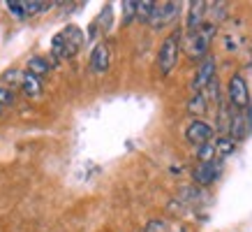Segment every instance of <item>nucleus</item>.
I'll list each match as a JSON object with an SVG mask.
<instances>
[{
  "label": "nucleus",
  "mask_w": 252,
  "mask_h": 232,
  "mask_svg": "<svg viewBox=\"0 0 252 232\" xmlns=\"http://www.w3.org/2000/svg\"><path fill=\"white\" fill-rule=\"evenodd\" d=\"M245 112L234 109V116H231V123H229V135L234 142H241V139H245L250 135V116H245Z\"/></svg>",
  "instance_id": "obj_8"
},
{
  "label": "nucleus",
  "mask_w": 252,
  "mask_h": 232,
  "mask_svg": "<svg viewBox=\"0 0 252 232\" xmlns=\"http://www.w3.org/2000/svg\"><path fill=\"white\" fill-rule=\"evenodd\" d=\"M185 139L194 144V147H201V144H206V142H213V128L204 121H192L188 125V130H185Z\"/></svg>",
  "instance_id": "obj_7"
},
{
  "label": "nucleus",
  "mask_w": 252,
  "mask_h": 232,
  "mask_svg": "<svg viewBox=\"0 0 252 232\" xmlns=\"http://www.w3.org/2000/svg\"><path fill=\"white\" fill-rule=\"evenodd\" d=\"M153 0H137V12H134V19H139L141 23H148L151 14H153Z\"/></svg>",
  "instance_id": "obj_17"
},
{
  "label": "nucleus",
  "mask_w": 252,
  "mask_h": 232,
  "mask_svg": "<svg viewBox=\"0 0 252 232\" xmlns=\"http://www.w3.org/2000/svg\"><path fill=\"white\" fill-rule=\"evenodd\" d=\"M215 33H218V23L215 21H204L199 31L190 33V39H188V56H190L192 61L206 58L208 46H211V39L215 38Z\"/></svg>",
  "instance_id": "obj_1"
},
{
  "label": "nucleus",
  "mask_w": 252,
  "mask_h": 232,
  "mask_svg": "<svg viewBox=\"0 0 252 232\" xmlns=\"http://www.w3.org/2000/svg\"><path fill=\"white\" fill-rule=\"evenodd\" d=\"M12 102H14V93H12V88L0 84V107H7V105H12Z\"/></svg>",
  "instance_id": "obj_22"
},
{
  "label": "nucleus",
  "mask_w": 252,
  "mask_h": 232,
  "mask_svg": "<svg viewBox=\"0 0 252 232\" xmlns=\"http://www.w3.org/2000/svg\"><path fill=\"white\" fill-rule=\"evenodd\" d=\"M109 63H111V54H109V46L104 42H99L95 44L91 54V70L95 75H102V72H107L109 70Z\"/></svg>",
  "instance_id": "obj_9"
},
{
  "label": "nucleus",
  "mask_w": 252,
  "mask_h": 232,
  "mask_svg": "<svg viewBox=\"0 0 252 232\" xmlns=\"http://www.w3.org/2000/svg\"><path fill=\"white\" fill-rule=\"evenodd\" d=\"M206 7L208 2L204 0H197V2H190V14H188V31L194 33L201 28V23H204V14H206Z\"/></svg>",
  "instance_id": "obj_11"
},
{
  "label": "nucleus",
  "mask_w": 252,
  "mask_h": 232,
  "mask_svg": "<svg viewBox=\"0 0 252 232\" xmlns=\"http://www.w3.org/2000/svg\"><path fill=\"white\" fill-rule=\"evenodd\" d=\"M21 77H23L21 70L12 68V70H5L0 79H2V86H7V84H21Z\"/></svg>",
  "instance_id": "obj_20"
},
{
  "label": "nucleus",
  "mask_w": 252,
  "mask_h": 232,
  "mask_svg": "<svg viewBox=\"0 0 252 232\" xmlns=\"http://www.w3.org/2000/svg\"><path fill=\"white\" fill-rule=\"evenodd\" d=\"M181 195H183L185 200L197 202L199 197H201V188H194V186H190V188H181Z\"/></svg>",
  "instance_id": "obj_23"
},
{
  "label": "nucleus",
  "mask_w": 252,
  "mask_h": 232,
  "mask_svg": "<svg viewBox=\"0 0 252 232\" xmlns=\"http://www.w3.org/2000/svg\"><path fill=\"white\" fill-rule=\"evenodd\" d=\"M7 5V9L12 12V14H16L19 19H23V9H21V0H7L5 2Z\"/></svg>",
  "instance_id": "obj_24"
},
{
  "label": "nucleus",
  "mask_w": 252,
  "mask_h": 232,
  "mask_svg": "<svg viewBox=\"0 0 252 232\" xmlns=\"http://www.w3.org/2000/svg\"><path fill=\"white\" fill-rule=\"evenodd\" d=\"M229 107L238 109V112H245L250 107V91H248V81L243 79L241 72L231 75L229 79Z\"/></svg>",
  "instance_id": "obj_3"
},
{
  "label": "nucleus",
  "mask_w": 252,
  "mask_h": 232,
  "mask_svg": "<svg viewBox=\"0 0 252 232\" xmlns=\"http://www.w3.org/2000/svg\"><path fill=\"white\" fill-rule=\"evenodd\" d=\"M215 79V56H206V58H201L197 68V75L192 79V91L194 93H204L211 81Z\"/></svg>",
  "instance_id": "obj_5"
},
{
  "label": "nucleus",
  "mask_w": 252,
  "mask_h": 232,
  "mask_svg": "<svg viewBox=\"0 0 252 232\" xmlns=\"http://www.w3.org/2000/svg\"><path fill=\"white\" fill-rule=\"evenodd\" d=\"M222 172V162L213 160V162H204V165H197L192 170V181L197 186H213L218 179H220Z\"/></svg>",
  "instance_id": "obj_6"
},
{
  "label": "nucleus",
  "mask_w": 252,
  "mask_h": 232,
  "mask_svg": "<svg viewBox=\"0 0 252 232\" xmlns=\"http://www.w3.org/2000/svg\"><path fill=\"white\" fill-rule=\"evenodd\" d=\"M213 147H215V155L227 158V155H231L234 151H236V142H234L229 135H220V137L213 142Z\"/></svg>",
  "instance_id": "obj_14"
},
{
  "label": "nucleus",
  "mask_w": 252,
  "mask_h": 232,
  "mask_svg": "<svg viewBox=\"0 0 252 232\" xmlns=\"http://www.w3.org/2000/svg\"><path fill=\"white\" fill-rule=\"evenodd\" d=\"M49 70H51V63L46 61V58H42V56H32V58H28V70L26 72H31V75H35V77H46L49 75Z\"/></svg>",
  "instance_id": "obj_13"
},
{
  "label": "nucleus",
  "mask_w": 252,
  "mask_h": 232,
  "mask_svg": "<svg viewBox=\"0 0 252 232\" xmlns=\"http://www.w3.org/2000/svg\"><path fill=\"white\" fill-rule=\"evenodd\" d=\"M21 88L28 98H39V95H42V79L35 77V75H31V72H23Z\"/></svg>",
  "instance_id": "obj_12"
},
{
  "label": "nucleus",
  "mask_w": 252,
  "mask_h": 232,
  "mask_svg": "<svg viewBox=\"0 0 252 232\" xmlns=\"http://www.w3.org/2000/svg\"><path fill=\"white\" fill-rule=\"evenodd\" d=\"M61 38L65 39V46H67L69 56H77L79 49L84 46L86 38H84V31L79 28V26H67L65 31H61Z\"/></svg>",
  "instance_id": "obj_10"
},
{
  "label": "nucleus",
  "mask_w": 252,
  "mask_h": 232,
  "mask_svg": "<svg viewBox=\"0 0 252 232\" xmlns=\"http://www.w3.org/2000/svg\"><path fill=\"white\" fill-rule=\"evenodd\" d=\"M197 160H199V165L215 160V147H213V142H206V144L197 147Z\"/></svg>",
  "instance_id": "obj_18"
},
{
  "label": "nucleus",
  "mask_w": 252,
  "mask_h": 232,
  "mask_svg": "<svg viewBox=\"0 0 252 232\" xmlns=\"http://www.w3.org/2000/svg\"><path fill=\"white\" fill-rule=\"evenodd\" d=\"M123 5V26H130L132 19H134V12H137V0H125Z\"/></svg>",
  "instance_id": "obj_19"
},
{
  "label": "nucleus",
  "mask_w": 252,
  "mask_h": 232,
  "mask_svg": "<svg viewBox=\"0 0 252 232\" xmlns=\"http://www.w3.org/2000/svg\"><path fill=\"white\" fill-rule=\"evenodd\" d=\"M174 232H185V230H174Z\"/></svg>",
  "instance_id": "obj_26"
},
{
  "label": "nucleus",
  "mask_w": 252,
  "mask_h": 232,
  "mask_svg": "<svg viewBox=\"0 0 252 232\" xmlns=\"http://www.w3.org/2000/svg\"><path fill=\"white\" fill-rule=\"evenodd\" d=\"M54 2H44V0H21V9H23V16H35V14H42L46 9L51 7Z\"/></svg>",
  "instance_id": "obj_15"
},
{
  "label": "nucleus",
  "mask_w": 252,
  "mask_h": 232,
  "mask_svg": "<svg viewBox=\"0 0 252 232\" xmlns=\"http://www.w3.org/2000/svg\"><path fill=\"white\" fill-rule=\"evenodd\" d=\"M208 109V100L204 93H194L190 100H188V112H190L192 116H204Z\"/></svg>",
  "instance_id": "obj_16"
},
{
  "label": "nucleus",
  "mask_w": 252,
  "mask_h": 232,
  "mask_svg": "<svg viewBox=\"0 0 252 232\" xmlns=\"http://www.w3.org/2000/svg\"><path fill=\"white\" fill-rule=\"evenodd\" d=\"M144 232H169L167 221H162V218H151V221L146 223Z\"/></svg>",
  "instance_id": "obj_21"
},
{
  "label": "nucleus",
  "mask_w": 252,
  "mask_h": 232,
  "mask_svg": "<svg viewBox=\"0 0 252 232\" xmlns=\"http://www.w3.org/2000/svg\"><path fill=\"white\" fill-rule=\"evenodd\" d=\"M0 114H2V107H0Z\"/></svg>",
  "instance_id": "obj_27"
},
{
  "label": "nucleus",
  "mask_w": 252,
  "mask_h": 232,
  "mask_svg": "<svg viewBox=\"0 0 252 232\" xmlns=\"http://www.w3.org/2000/svg\"><path fill=\"white\" fill-rule=\"evenodd\" d=\"M178 2H155L153 5V14L148 19V26L155 28V31H160L164 28L169 21H174L176 16H178Z\"/></svg>",
  "instance_id": "obj_4"
},
{
  "label": "nucleus",
  "mask_w": 252,
  "mask_h": 232,
  "mask_svg": "<svg viewBox=\"0 0 252 232\" xmlns=\"http://www.w3.org/2000/svg\"><path fill=\"white\" fill-rule=\"evenodd\" d=\"M109 19H111V7H104V12H102V19H99V21H102V28H104V31H109V28H111V23H109Z\"/></svg>",
  "instance_id": "obj_25"
},
{
  "label": "nucleus",
  "mask_w": 252,
  "mask_h": 232,
  "mask_svg": "<svg viewBox=\"0 0 252 232\" xmlns=\"http://www.w3.org/2000/svg\"><path fill=\"white\" fill-rule=\"evenodd\" d=\"M178 56H181V33L174 31L171 35L164 38L160 51H158V68H160V75L167 77L169 72L176 68L178 63Z\"/></svg>",
  "instance_id": "obj_2"
}]
</instances>
